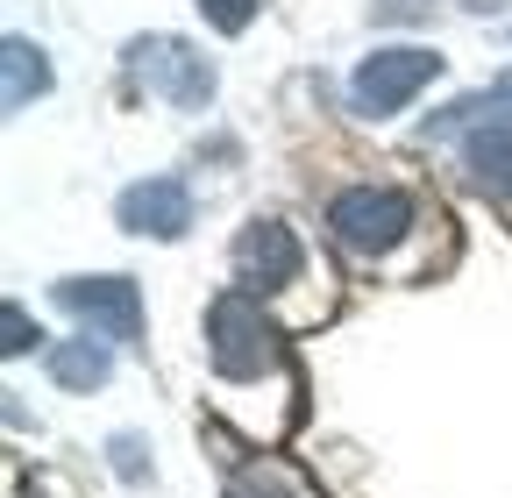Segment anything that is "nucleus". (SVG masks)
I'll return each mask as SVG.
<instances>
[{"label": "nucleus", "instance_id": "f257e3e1", "mask_svg": "<svg viewBox=\"0 0 512 498\" xmlns=\"http://www.w3.org/2000/svg\"><path fill=\"white\" fill-rule=\"evenodd\" d=\"M207 363H214L221 385H256V378H271V370H285V335L271 328L256 292L228 285L207 306Z\"/></svg>", "mask_w": 512, "mask_h": 498}, {"label": "nucleus", "instance_id": "f03ea898", "mask_svg": "<svg viewBox=\"0 0 512 498\" xmlns=\"http://www.w3.org/2000/svg\"><path fill=\"white\" fill-rule=\"evenodd\" d=\"M328 235L349 257H392L413 235V193H399V185H342L328 200Z\"/></svg>", "mask_w": 512, "mask_h": 498}, {"label": "nucleus", "instance_id": "7ed1b4c3", "mask_svg": "<svg viewBox=\"0 0 512 498\" xmlns=\"http://www.w3.org/2000/svg\"><path fill=\"white\" fill-rule=\"evenodd\" d=\"M128 72L178 114H200L214 100V86H221L214 65H207V50H192L185 36H136L128 43Z\"/></svg>", "mask_w": 512, "mask_h": 498}, {"label": "nucleus", "instance_id": "20e7f679", "mask_svg": "<svg viewBox=\"0 0 512 498\" xmlns=\"http://www.w3.org/2000/svg\"><path fill=\"white\" fill-rule=\"evenodd\" d=\"M434 72H441V57H434V50H420V43L377 50V57H363L356 79H349V107H356L363 121H392L413 93H427V86H434Z\"/></svg>", "mask_w": 512, "mask_h": 498}, {"label": "nucleus", "instance_id": "39448f33", "mask_svg": "<svg viewBox=\"0 0 512 498\" xmlns=\"http://www.w3.org/2000/svg\"><path fill=\"white\" fill-rule=\"evenodd\" d=\"M57 306L100 342H143V292L136 278L100 271V278H57Z\"/></svg>", "mask_w": 512, "mask_h": 498}, {"label": "nucleus", "instance_id": "423d86ee", "mask_svg": "<svg viewBox=\"0 0 512 498\" xmlns=\"http://www.w3.org/2000/svg\"><path fill=\"white\" fill-rule=\"evenodd\" d=\"M299 271H306V249H299V235L285 228V221H271V214H256L242 235H235V285L242 292H285V285H299Z\"/></svg>", "mask_w": 512, "mask_h": 498}, {"label": "nucleus", "instance_id": "0eeeda50", "mask_svg": "<svg viewBox=\"0 0 512 498\" xmlns=\"http://www.w3.org/2000/svg\"><path fill=\"white\" fill-rule=\"evenodd\" d=\"M114 221L128 235H157V242H178L192 228V193H185V178H143V185H128V193L114 200Z\"/></svg>", "mask_w": 512, "mask_h": 498}, {"label": "nucleus", "instance_id": "6e6552de", "mask_svg": "<svg viewBox=\"0 0 512 498\" xmlns=\"http://www.w3.org/2000/svg\"><path fill=\"white\" fill-rule=\"evenodd\" d=\"M463 171H470L477 193L512 200V121L505 114L498 121H477V129L463 136Z\"/></svg>", "mask_w": 512, "mask_h": 498}, {"label": "nucleus", "instance_id": "1a4fd4ad", "mask_svg": "<svg viewBox=\"0 0 512 498\" xmlns=\"http://www.w3.org/2000/svg\"><path fill=\"white\" fill-rule=\"evenodd\" d=\"M43 363H50V378H57L64 392H100V385L114 378V356H107V342H100V335L50 342V349H43Z\"/></svg>", "mask_w": 512, "mask_h": 498}, {"label": "nucleus", "instance_id": "9d476101", "mask_svg": "<svg viewBox=\"0 0 512 498\" xmlns=\"http://www.w3.org/2000/svg\"><path fill=\"white\" fill-rule=\"evenodd\" d=\"M0 72H8V114H22L29 100H43L50 93V57H43V43H29V36H8L0 43Z\"/></svg>", "mask_w": 512, "mask_h": 498}, {"label": "nucleus", "instance_id": "9b49d317", "mask_svg": "<svg viewBox=\"0 0 512 498\" xmlns=\"http://www.w3.org/2000/svg\"><path fill=\"white\" fill-rule=\"evenodd\" d=\"M228 498H299V491L285 484V470H278V463H249V470H235V477H228Z\"/></svg>", "mask_w": 512, "mask_h": 498}, {"label": "nucleus", "instance_id": "f8f14e48", "mask_svg": "<svg viewBox=\"0 0 512 498\" xmlns=\"http://www.w3.org/2000/svg\"><path fill=\"white\" fill-rule=\"evenodd\" d=\"M0 335H8V342H0L8 356H29V349L43 342V328L29 321V306H22V299H8V306H0Z\"/></svg>", "mask_w": 512, "mask_h": 498}, {"label": "nucleus", "instance_id": "ddd939ff", "mask_svg": "<svg viewBox=\"0 0 512 498\" xmlns=\"http://www.w3.org/2000/svg\"><path fill=\"white\" fill-rule=\"evenodd\" d=\"M256 8H264V0H200L207 29H221V36H242V29L256 22Z\"/></svg>", "mask_w": 512, "mask_h": 498}, {"label": "nucleus", "instance_id": "4468645a", "mask_svg": "<svg viewBox=\"0 0 512 498\" xmlns=\"http://www.w3.org/2000/svg\"><path fill=\"white\" fill-rule=\"evenodd\" d=\"M107 456H114V477H121V484H143V477H150V463H143V434H114Z\"/></svg>", "mask_w": 512, "mask_h": 498}, {"label": "nucleus", "instance_id": "2eb2a0df", "mask_svg": "<svg viewBox=\"0 0 512 498\" xmlns=\"http://www.w3.org/2000/svg\"><path fill=\"white\" fill-rule=\"evenodd\" d=\"M434 0H370V22H427Z\"/></svg>", "mask_w": 512, "mask_h": 498}]
</instances>
